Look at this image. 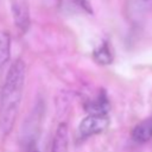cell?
Masks as SVG:
<instances>
[{
    "mask_svg": "<svg viewBox=\"0 0 152 152\" xmlns=\"http://www.w3.org/2000/svg\"><path fill=\"white\" fill-rule=\"evenodd\" d=\"M12 12L18 30L26 32L30 26V12L26 0H12Z\"/></svg>",
    "mask_w": 152,
    "mask_h": 152,
    "instance_id": "3957f363",
    "label": "cell"
},
{
    "mask_svg": "<svg viewBox=\"0 0 152 152\" xmlns=\"http://www.w3.org/2000/svg\"><path fill=\"white\" fill-rule=\"evenodd\" d=\"M68 147H69L68 125L62 122L57 126V129L55 132V135L51 142L50 152H68Z\"/></svg>",
    "mask_w": 152,
    "mask_h": 152,
    "instance_id": "277c9868",
    "label": "cell"
},
{
    "mask_svg": "<svg viewBox=\"0 0 152 152\" xmlns=\"http://www.w3.org/2000/svg\"><path fill=\"white\" fill-rule=\"evenodd\" d=\"M109 125L107 114H88L82 119L78 126V132L82 138H88L102 133Z\"/></svg>",
    "mask_w": 152,
    "mask_h": 152,
    "instance_id": "7a4b0ae2",
    "label": "cell"
},
{
    "mask_svg": "<svg viewBox=\"0 0 152 152\" xmlns=\"http://www.w3.org/2000/svg\"><path fill=\"white\" fill-rule=\"evenodd\" d=\"M11 56V36L6 31H0V70L8 62Z\"/></svg>",
    "mask_w": 152,
    "mask_h": 152,
    "instance_id": "8992f818",
    "label": "cell"
},
{
    "mask_svg": "<svg viewBox=\"0 0 152 152\" xmlns=\"http://www.w3.org/2000/svg\"><path fill=\"white\" fill-rule=\"evenodd\" d=\"M94 59L99 64H109L113 61V53L108 43H102L96 50H94Z\"/></svg>",
    "mask_w": 152,
    "mask_h": 152,
    "instance_id": "52a82bcc",
    "label": "cell"
},
{
    "mask_svg": "<svg viewBox=\"0 0 152 152\" xmlns=\"http://www.w3.org/2000/svg\"><path fill=\"white\" fill-rule=\"evenodd\" d=\"M27 152H39V150L37 148V146H32V147H30L27 150Z\"/></svg>",
    "mask_w": 152,
    "mask_h": 152,
    "instance_id": "9c48e42d",
    "label": "cell"
},
{
    "mask_svg": "<svg viewBox=\"0 0 152 152\" xmlns=\"http://www.w3.org/2000/svg\"><path fill=\"white\" fill-rule=\"evenodd\" d=\"M26 77V64L21 58L15 59L6 74L0 95V132L7 135L17 120L23 100Z\"/></svg>",
    "mask_w": 152,
    "mask_h": 152,
    "instance_id": "6da1fadb",
    "label": "cell"
},
{
    "mask_svg": "<svg viewBox=\"0 0 152 152\" xmlns=\"http://www.w3.org/2000/svg\"><path fill=\"white\" fill-rule=\"evenodd\" d=\"M132 139L137 142H147L152 139V116L140 121L131 132Z\"/></svg>",
    "mask_w": 152,
    "mask_h": 152,
    "instance_id": "5b68a950",
    "label": "cell"
},
{
    "mask_svg": "<svg viewBox=\"0 0 152 152\" xmlns=\"http://www.w3.org/2000/svg\"><path fill=\"white\" fill-rule=\"evenodd\" d=\"M134 7L141 12L150 11L152 10V0H137L134 4Z\"/></svg>",
    "mask_w": 152,
    "mask_h": 152,
    "instance_id": "ba28073f",
    "label": "cell"
}]
</instances>
